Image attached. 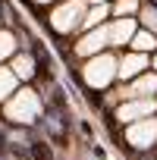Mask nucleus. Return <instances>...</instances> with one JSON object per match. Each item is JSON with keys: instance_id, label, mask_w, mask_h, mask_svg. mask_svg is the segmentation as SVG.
I'll return each mask as SVG.
<instances>
[{"instance_id": "obj_1", "label": "nucleus", "mask_w": 157, "mask_h": 160, "mask_svg": "<svg viewBox=\"0 0 157 160\" xmlns=\"http://www.w3.org/2000/svg\"><path fill=\"white\" fill-rule=\"evenodd\" d=\"M35 157H38V160H50V154H47L44 144H35Z\"/></svg>"}]
</instances>
